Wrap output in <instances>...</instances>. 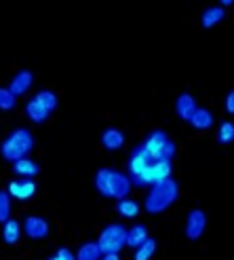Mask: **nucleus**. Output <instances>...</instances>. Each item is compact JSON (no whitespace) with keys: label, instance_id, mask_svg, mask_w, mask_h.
Segmentation results:
<instances>
[{"label":"nucleus","instance_id":"obj_1","mask_svg":"<svg viewBox=\"0 0 234 260\" xmlns=\"http://www.w3.org/2000/svg\"><path fill=\"white\" fill-rule=\"evenodd\" d=\"M179 197V186L173 178H167L161 182H154L148 190V197H146V212L148 214H163L171 207Z\"/></svg>","mask_w":234,"mask_h":260},{"label":"nucleus","instance_id":"obj_2","mask_svg":"<svg viewBox=\"0 0 234 260\" xmlns=\"http://www.w3.org/2000/svg\"><path fill=\"white\" fill-rule=\"evenodd\" d=\"M95 188L99 194L110 199H127L129 190H131V180L127 174H121L116 170L103 167L95 174Z\"/></svg>","mask_w":234,"mask_h":260},{"label":"nucleus","instance_id":"obj_3","mask_svg":"<svg viewBox=\"0 0 234 260\" xmlns=\"http://www.w3.org/2000/svg\"><path fill=\"white\" fill-rule=\"evenodd\" d=\"M34 150V136L30 129L19 127L13 129V132L5 138V142L0 144V154L3 159L15 163L19 159H28V154Z\"/></svg>","mask_w":234,"mask_h":260},{"label":"nucleus","instance_id":"obj_4","mask_svg":"<svg viewBox=\"0 0 234 260\" xmlns=\"http://www.w3.org/2000/svg\"><path fill=\"white\" fill-rule=\"evenodd\" d=\"M99 252L101 254H121V250L127 245V229L123 224H108L99 233Z\"/></svg>","mask_w":234,"mask_h":260},{"label":"nucleus","instance_id":"obj_5","mask_svg":"<svg viewBox=\"0 0 234 260\" xmlns=\"http://www.w3.org/2000/svg\"><path fill=\"white\" fill-rule=\"evenodd\" d=\"M21 231L25 233V237H30L34 241H41L49 237V222L41 216H28L23 220Z\"/></svg>","mask_w":234,"mask_h":260},{"label":"nucleus","instance_id":"obj_6","mask_svg":"<svg viewBox=\"0 0 234 260\" xmlns=\"http://www.w3.org/2000/svg\"><path fill=\"white\" fill-rule=\"evenodd\" d=\"M207 229V214L203 210H192L186 218V237L190 241H197L203 237Z\"/></svg>","mask_w":234,"mask_h":260},{"label":"nucleus","instance_id":"obj_7","mask_svg":"<svg viewBox=\"0 0 234 260\" xmlns=\"http://www.w3.org/2000/svg\"><path fill=\"white\" fill-rule=\"evenodd\" d=\"M150 163H152V159H150V154L144 150V146H135L131 150V154H129V180L137 178Z\"/></svg>","mask_w":234,"mask_h":260},{"label":"nucleus","instance_id":"obj_8","mask_svg":"<svg viewBox=\"0 0 234 260\" xmlns=\"http://www.w3.org/2000/svg\"><path fill=\"white\" fill-rule=\"evenodd\" d=\"M13 199H19V201H28L36 194V182H32L30 178H23V180H13L9 184L7 190Z\"/></svg>","mask_w":234,"mask_h":260},{"label":"nucleus","instance_id":"obj_9","mask_svg":"<svg viewBox=\"0 0 234 260\" xmlns=\"http://www.w3.org/2000/svg\"><path fill=\"white\" fill-rule=\"evenodd\" d=\"M32 85H34V74L30 70H21V72H17L15 76H13V81H11V85L7 89L15 98H21L32 89Z\"/></svg>","mask_w":234,"mask_h":260},{"label":"nucleus","instance_id":"obj_10","mask_svg":"<svg viewBox=\"0 0 234 260\" xmlns=\"http://www.w3.org/2000/svg\"><path fill=\"white\" fill-rule=\"evenodd\" d=\"M101 146L114 152V150H121L125 146V134L121 132V129H116V127H108L106 132L101 134Z\"/></svg>","mask_w":234,"mask_h":260},{"label":"nucleus","instance_id":"obj_11","mask_svg":"<svg viewBox=\"0 0 234 260\" xmlns=\"http://www.w3.org/2000/svg\"><path fill=\"white\" fill-rule=\"evenodd\" d=\"M169 138H167V134L165 132H161V129H156V132H152L148 138H146V142L141 146H144V150L150 154V159L154 161L156 159V154L161 152V148L165 146V142H167Z\"/></svg>","mask_w":234,"mask_h":260},{"label":"nucleus","instance_id":"obj_12","mask_svg":"<svg viewBox=\"0 0 234 260\" xmlns=\"http://www.w3.org/2000/svg\"><path fill=\"white\" fill-rule=\"evenodd\" d=\"M197 108H199L197 102H194V98H192L190 93L177 95V100H175V112H177V116H179L181 121H190L192 112L197 110Z\"/></svg>","mask_w":234,"mask_h":260},{"label":"nucleus","instance_id":"obj_13","mask_svg":"<svg viewBox=\"0 0 234 260\" xmlns=\"http://www.w3.org/2000/svg\"><path fill=\"white\" fill-rule=\"evenodd\" d=\"M13 172H15L19 178H34V176H38V172H41V165L38 163H34L32 159H19V161H15L13 163Z\"/></svg>","mask_w":234,"mask_h":260},{"label":"nucleus","instance_id":"obj_14","mask_svg":"<svg viewBox=\"0 0 234 260\" xmlns=\"http://www.w3.org/2000/svg\"><path fill=\"white\" fill-rule=\"evenodd\" d=\"M224 17H226L224 9H219V7H209V9H205V11H203V15H201V25H203L205 30H209V28H213V25H217Z\"/></svg>","mask_w":234,"mask_h":260},{"label":"nucleus","instance_id":"obj_15","mask_svg":"<svg viewBox=\"0 0 234 260\" xmlns=\"http://www.w3.org/2000/svg\"><path fill=\"white\" fill-rule=\"evenodd\" d=\"M25 114H28V119H30L32 123L41 125V123H45V121L49 119L51 112H47V110L41 106V104L36 102V98H32L28 104H25Z\"/></svg>","mask_w":234,"mask_h":260},{"label":"nucleus","instance_id":"obj_16","mask_svg":"<svg viewBox=\"0 0 234 260\" xmlns=\"http://www.w3.org/2000/svg\"><path fill=\"white\" fill-rule=\"evenodd\" d=\"M194 129H209L213 125V114L207 110V108H197L192 112L190 121H188Z\"/></svg>","mask_w":234,"mask_h":260},{"label":"nucleus","instance_id":"obj_17","mask_svg":"<svg viewBox=\"0 0 234 260\" xmlns=\"http://www.w3.org/2000/svg\"><path fill=\"white\" fill-rule=\"evenodd\" d=\"M148 239V229L144 224H135L131 229H127V245L129 248H137V245H141Z\"/></svg>","mask_w":234,"mask_h":260},{"label":"nucleus","instance_id":"obj_18","mask_svg":"<svg viewBox=\"0 0 234 260\" xmlns=\"http://www.w3.org/2000/svg\"><path fill=\"white\" fill-rule=\"evenodd\" d=\"M171 170H173L171 161H152V165H150L152 184H154V182H161V180L171 178Z\"/></svg>","mask_w":234,"mask_h":260},{"label":"nucleus","instance_id":"obj_19","mask_svg":"<svg viewBox=\"0 0 234 260\" xmlns=\"http://www.w3.org/2000/svg\"><path fill=\"white\" fill-rule=\"evenodd\" d=\"M139 203L133 201V199H119V203H116V212H119L123 218L131 220V218H137L139 216Z\"/></svg>","mask_w":234,"mask_h":260},{"label":"nucleus","instance_id":"obj_20","mask_svg":"<svg viewBox=\"0 0 234 260\" xmlns=\"http://www.w3.org/2000/svg\"><path fill=\"white\" fill-rule=\"evenodd\" d=\"M19 237H21V226H19V222L17 220H7V222L3 224V239H5V243H9V245H13V243H17L19 241Z\"/></svg>","mask_w":234,"mask_h":260},{"label":"nucleus","instance_id":"obj_21","mask_svg":"<svg viewBox=\"0 0 234 260\" xmlns=\"http://www.w3.org/2000/svg\"><path fill=\"white\" fill-rule=\"evenodd\" d=\"M74 256H76V260H99L101 252H99L97 241H87V243H83L81 248H78V252Z\"/></svg>","mask_w":234,"mask_h":260},{"label":"nucleus","instance_id":"obj_22","mask_svg":"<svg viewBox=\"0 0 234 260\" xmlns=\"http://www.w3.org/2000/svg\"><path fill=\"white\" fill-rule=\"evenodd\" d=\"M36 98V102L41 104V106L47 110V112H53L55 108H57V95L53 93V91H49V89H43V91H38V93L34 95Z\"/></svg>","mask_w":234,"mask_h":260},{"label":"nucleus","instance_id":"obj_23","mask_svg":"<svg viewBox=\"0 0 234 260\" xmlns=\"http://www.w3.org/2000/svg\"><path fill=\"white\" fill-rule=\"evenodd\" d=\"M154 252H156V241L148 237L144 243L135 248V252H133V260H150V258L154 256Z\"/></svg>","mask_w":234,"mask_h":260},{"label":"nucleus","instance_id":"obj_24","mask_svg":"<svg viewBox=\"0 0 234 260\" xmlns=\"http://www.w3.org/2000/svg\"><path fill=\"white\" fill-rule=\"evenodd\" d=\"M234 140V125L230 121H224L217 129V142L219 144H230Z\"/></svg>","mask_w":234,"mask_h":260},{"label":"nucleus","instance_id":"obj_25","mask_svg":"<svg viewBox=\"0 0 234 260\" xmlns=\"http://www.w3.org/2000/svg\"><path fill=\"white\" fill-rule=\"evenodd\" d=\"M11 216V194L7 190H0V224H5Z\"/></svg>","mask_w":234,"mask_h":260},{"label":"nucleus","instance_id":"obj_26","mask_svg":"<svg viewBox=\"0 0 234 260\" xmlns=\"http://www.w3.org/2000/svg\"><path fill=\"white\" fill-rule=\"evenodd\" d=\"M17 104V98L7 87H0V110H13Z\"/></svg>","mask_w":234,"mask_h":260},{"label":"nucleus","instance_id":"obj_27","mask_svg":"<svg viewBox=\"0 0 234 260\" xmlns=\"http://www.w3.org/2000/svg\"><path fill=\"white\" fill-rule=\"evenodd\" d=\"M173 157H175V144H173L171 140H167V142H165V146L161 148L159 154H156V159H154V161H171Z\"/></svg>","mask_w":234,"mask_h":260},{"label":"nucleus","instance_id":"obj_28","mask_svg":"<svg viewBox=\"0 0 234 260\" xmlns=\"http://www.w3.org/2000/svg\"><path fill=\"white\" fill-rule=\"evenodd\" d=\"M49 260H76V256H74L68 248H59L57 254H55L53 258H49Z\"/></svg>","mask_w":234,"mask_h":260},{"label":"nucleus","instance_id":"obj_29","mask_svg":"<svg viewBox=\"0 0 234 260\" xmlns=\"http://www.w3.org/2000/svg\"><path fill=\"white\" fill-rule=\"evenodd\" d=\"M226 112H228V114L234 112V93H232V91L226 95Z\"/></svg>","mask_w":234,"mask_h":260},{"label":"nucleus","instance_id":"obj_30","mask_svg":"<svg viewBox=\"0 0 234 260\" xmlns=\"http://www.w3.org/2000/svg\"><path fill=\"white\" fill-rule=\"evenodd\" d=\"M99 260H121V256L119 254H101Z\"/></svg>","mask_w":234,"mask_h":260}]
</instances>
